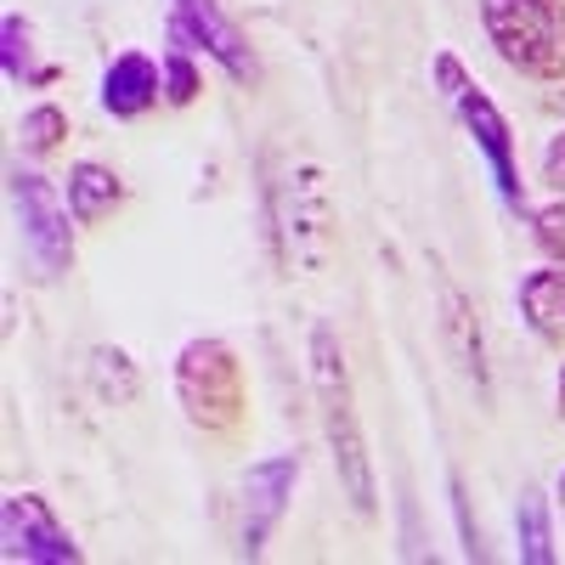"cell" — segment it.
<instances>
[{
    "label": "cell",
    "instance_id": "obj_1",
    "mask_svg": "<svg viewBox=\"0 0 565 565\" xmlns=\"http://www.w3.org/2000/svg\"><path fill=\"white\" fill-rule=\"evenodd\" d=\"M311 391H317V407H322V436H328V458H334L340 492L351 498V509L362 521H373V514H380V481H373L367 436H362V418H356L351 367H345V351H340L328 322L311 328Z\"/></svg>",
    "mask_w": 565,
    "mask_h": 565
},
{
    "label": "cell",
    "instance_id": "obj_2",
    "mask_svg": "<svg viewBox=\"0 0 565 565\" xmlns=\"http://www.w3.org/2000/svg\"><path fill=\"white\" fill-rule=\"evenodd\" d=\"M175 407L204 441H238L249 430V380L244 356L232 351L221 334H199L175 351L170 367Z\"/></svg>",
    "mask_w": 565,
    "mask_h": 565
},
{
    "label": "cell",
    "instance_id": "obj_3",
    "mask_svg": "<svg viewBox=\"0 0 565 565\" xmlns=\"http://www.w3.org/2000/svg\"><path fill=\"white\" fill-rule=\"evenodd\" d=\"M334 226H340V210H334V193H328V175L322 164L300 159L277 175V193H271V244H277V260L289 277H311L328 266L334 255Z\"/></svg>",
    "mask_w": 565,
    "mask_h": 565
},
{
    "label": "cell",
    "instance_id": "obj_4",
    "mask_svg": "<svg viewBox=\"0 0 565 565\" xmlns=\"http://www.w3.org/2000/svg\"><path fill=\"white\" fill-rule=\"evenodd\" d=\"M430 74H436V90L447 97V108L458 114L463 136L476 141V153L487 159V170H492V186H498V199H503L509 210H521V204H526L521 153H514V130H509L503 108L492 103V90H481V79L469 74V68L458 63V52H447V45H441V52L430 57Z\"/></svg>",
    "mask_w": 565,
    "mask_h": 565
},
{
    "label": "cell",
    "instance_id": "obj_5",
    "mask_svg": "<svg viewBox=\"0 0 565 565\" xmlns=\"http://www.w3.org/2000/svg\"><path fill=\"white\" fill-rule=\"evenodd\" d=\"M492 52L537 85H565V0H481Z\"/></svg>",
    "mask_w": 565,
    "mask_h": 565
},
{
    "label": "cell",
    "instance_id": "obj_6",
    "mask_svg": "<svg viewBox=\"0 0 565 565\" xmlns=\"http://www.w3.org/2000/svg\"><path fill=\"white\" fill-rule=\"evenodd\" d=\"M12 210L23 226V255L40 282H63L74 271V210L40 170H12Z\"/></svg>",
    "mask_w": 565,
    "mask_h": 565
},
{
    "label": "cell",
    "instance_id": "obj_7",
    "mask_svg": "<svg viewBox=\"0 0 565 565\" xmlns=\"http://www.w3.org/2000/svg\"><path fill=\"white\" fill-rule=\"evenodd\" d=\"M0 554L12 565H79L85 548L57 521V509L40 492H7L0 498Z\"/></svg>",
    "mask_w": 565,
    "mask_h": 565
},
{
    "label": "cell",
    "instance_id": "obj_8",
    "mask_svg": "<svg viewBox=\"0 0 565 565\" xmlns=\"http://www.w3.org/2000/svg\"><path fill=\"white\" fill-rule=\"evenodd\" d=\"M170 45L215 57L221 74L238 85H255V74H260L244 29L221 12V0H170Z\"/></svg>",
    "mask_w": 565,
    "mask_h": 565
},
{
    "label": "cell",
    "instance_id": "obj_9",
    "mask_svg": "<svg viewBox=\"0 0 565 565\" xmlns=\"http://www.w3.org/2000/svg\"><path fill=\"white\" fill-rule=\"evenodd\" d=\"M300 487V452H277V458H260L249 463L244 476V498H238V554L244 559H260L271 532L282 526V514H289V498Z\"/></svg>",
    "mask_w": 565,
    "mask_h": 565
},
{
    "label": "cell",
    "instance_id": "obj_10",
    "mask_svg": "<svg viewBox=\"0 0 565 565\" xmlns=\"http://www.w3.org/2000/svg\"><path fill=\"white\" fill-rule=\"evenodd\" d=\"M103 108L114 119H141L164 103V63H153L148 52H119L108 68H103Z\"/></svg>",
    "mask_w": 565,
    "mask_h": 565
},
{
    "label": "cell",
    "instance_id": "obj_11",
    "mask_svg": "<svg viewBox=\"0 0 565 565\" xmlns=\"http://www.w3.org/2000/svg\"><path fill=\"white\" fill-rule=\"evenodd\" d=\"M441 340L452 351V362L476 380L481 396H492V373H487V345H481V322H476V306L458 282H441Z\"/></svg>",
    "mask_w": 565,
    "mask_h": 565
},
{
    "label": "cell",
    "instance_id": "obj_12",
    "mask_svg": "<svg viewBox=\"0 0 565 565\" xmlns=\"http://www.w3.org/2000/svg\"><path fill=\"white\" fill-rule=\"evenodd\" d=\"M521 317H526V328L543 340V345H554V351H565V266L554 260V266H543V271H526L521 277Z\"/></svg>",
    "mask_w": 565,
    "mask_h": 565
},
{
    "label": "cell",
    "instance_id": "obj_13",
    "mask_svg": "<svg viewBox=\"0 0 565 565\" xmlns=\"http://www.w3.org/2000/svg\"><path fill=\"white\" fill-rule=\"evenodd\" d=\"M68 210H74L79 226H103L108 215H119V210H125V181H119V170H108V164H97V159H79V164L68 170Z\"/></svg>",
    "mask_w": 565,
    "mask_h": 565
},
{
    "label": "cell",
    "instance_id": "obj_14",
    "mask_svg": "<svg viewBox=\"0 0 565 565\" xmlns=\"http://www.w3.org/2000/svg\"><path fill=\"white\" fill-rule=\"evenodd\" d=\"M0 68H7L12 85H57V63H40L34 57V23L23 12L0 18Z\"/></svg>",
    "mask_w": 565,
    "mask_h": 565
},
{
    "label": "cell",
    "instance_id": "obj_15",
    "mask_svg": "<svg viewBox=\"0 0 565 565\" xmlns=\"http://www.w3.org/2000/svg\"><path fill=\"white\" fill-rule=\"evenodd\" d=\"M90 385H97L103 402L130 407V402L141 396V373H136L130 351H125V345H97V351H90Z\"/></svg>",
    "mask_w": 565,
    "mask_h": 565
},
{
    "label": "cell",
    "instance_id": "obj_16",
    "mask_svg": "<svg viewBox=\"0 0 565 565\" xmlns=\"http://www.w3.org/2000/svg\"><path fill=\"white\" fill-rule=\"evenodd\" d=\"M18 136H23V153L34 159H52L68 148V114L57 103H34L23 119H18Z\"/></svg>",
    "mask_w": 565,
    "mask_h": 565
},
{
    "label": "cell",
    "instance_id": "obj_17",
    "mask_svg": "<svg viewBox=\"0 0 565 565\" xmlns=\"http://www.w3.org/2000/svg\"><path fill=\"white\" fill-rule=\"evenodd\" d=\"M514 537H521V559L526 565H554V537H548V509L537 492L521 498V509H514Z\"/></svg>",
    "mask_w": 565,
    "mask_h": 565
},
{
    "label": "cell",
    "instance_id": "obj_18",
    "mask_svg": "<svg viewBox=\"0 0 565 565\" xmlns=\"http://www.w3.org/2000/svg\"><path fill=\"white\" fill-rule=\"evenodd\" d=\"M199 97H204L199 52H181V45H170V52H164V103H170V108H193Z\"/></svg>",
    "mask_w": 565,
    "mask_h": 565
},
{
    "label": "cell",
    "instance_id": "obj_19",
    "mask_svg": "<svg viewBox=\"0 0 565 565\" xmlns=\"http://www.w3.org/2000/svg\"><path fill=\"white\" fill-rule=\"evenodd\" d=\"M532 238H537V249H543L548 260H559V266H565V199H554V204L532 210Z\"/></svg>",
    "mask_w": 565,
    "mask_h": 565
},
{
    "label": "cell",
    "instance_id": "obj_20",
    "mask_svg": "<svg viewBox=\"0 0 565 565\" xmlns=\"http://www.w3.org/2000/svg\"><path fill=\"white\" fill-rule=\"evenodd\" d=\"M447 492H452V514H458V537H463V554L476 559V554H481V537H476V526H469V498H463V481H458V476H447Z\"/></svg>",
    "mask_w": 565,
    "mask_h": 565
},
{
    "label": "cell",
    "instance_id": "obj_21",
    "mask_svg": "<svg viewBox=\"0 0 565 565\" xmlns=\"http://www.w3.org/2000/svg\"><path fill=\"white\" fill-rule=\"evenodd\" d=\"M543 181L554 186V193L565 199V130L548 141V148H543Z\"/></svg>",
    "mask_w": 565,
    "mask_h": 565
},
{
    "label": "cell",
    "instance_id": "obj_22",
    "mask_svg": "<svg viewBox=\"0 0 565 565\" xmlns=\"http://www.w3.org/2000/svg\"><path fill=\"white\" fill-rule=\"evenodd\" d=\"M554 402H559V418H565V362H559V385H554Z\"/></svg>",
    "mask_w": 565,
    "mask_h": 565
},
{
    "label": "cell",
    "instance_id": "obj_23",
    "mask_svg": "<svg viewBox=\"0 0 565 565\" xmlns=\"http://www.w3.org/2000/svg\"><path fill=\"white\" fill-rule=\"evenodd\" d=\"M554 503H559V514H565V469H559V481H554Z\"/></svg>",
    "mask_w": 565,
    "mask_h": 565
},
{
    "label": "cell",
    "instance_id": "obj_24",
    "mask_svg": "<svg viewBox=\"0 0 565 565\" xmlns=\"http://www.w3.org/2000/svg\"><path fill=\"white\" fill-rule=\"evenodd\" d=\"M554 108H565V85H559V97H554Z\"/></svg>",
    "mask_w": 565,
    "mask_h": 565
}]
</instances>
